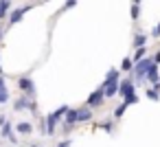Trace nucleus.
Wrapping results in <instances>:
<instances>
[{
    "label": "nucleus",
    "instance_id": "nucleus-25",
    "mask_svg": "<svg viewBox=\"0 0 160 147\" xmlns=\"http://www.w3.org/2000/svg\"><path fill=\"white\" fill-rule=\"evenodd\" d=\"M2 88H5V79H2V77H0V90H2Z\"/></svg>",
    "mask_w": 160,
    "mask_h": 147
},
{
    "label": "nucleus",
    "instance_id": "nucleus-20",
    "mask_svg": "<svg viewBox=\"0 0 160 147\" xmlns=\"http://www.w3.org/2000/svg\"><path fill=\"white\" fill-rule=\"evenodd\" d=\"M142 57H145V46H142V48H136V57H134V59H138V62H140Z\"/></svg>",
    "mask_w": 160,
    "mask_h": 147
},
{
    "label": "nucleus",
    "instance_id": "nucleus-9",
    "mask_svg": "<svg viewBox=\"0 0 160 147\" xmlns=\"http://www.w3.org/2000/svg\"><path fill=\"white\" fill-rule=\"evenodd\" d=\"M0 134H2V136H5V138H9V140H11V143H16V136H13V132H11V125H9V123H7V121H5V123H2V132H0Z\"/></svg>",
    "mask_w": 160,
    "mask_h": 147
},
{
    "label": "nucleus",
    "instance_id": "nucleus-26",
    "mask_svg": "<svg viewBox=\"0 0 160 147\" xmlns=\"http://www.w3.org/2000/svg\"><path fill=\"white\" fill-rule=\"evenodd\" d=\"M138 3H140V0H134V5H138Z\"/></svg>",
    "mask_w": 160,
    "mask_h": 147
},
{
    "label": "nucleus",
    "instance_id": "nucleus-24",
    "mask_svg": "<svg viewBox=\"0 0 160 147\" xmlns=\"http://www.w3.org/2000/svg\"><path fill=\"white\" fill-rule=\"evenodd\" d=\"M153 64H156V66H158V64H160V53H158V55H156V57H153Z\"/></svg>",
    "mask_w": 160,
    "mask_h": 147
},
{
    "label": "nucleus",
    "instance_id": "nucleus-19",
    "mask_svg": "<svg viewBox=\"0 0 160 147\" xmlns=\"http://www.w3.org/2000/svg\"><path fill=\"white\" fill-rule=\"evenodd\" d=\"M138 16H140V7H138V5H134V7H132V18L136 20Z\"/></svg>",
    "mask_w": 160,
    "mask_h": 147
},
{
    "label": "nucleus",
    "instance_id": "nucleus-16",
    "mask_svg": "<svg viewBox=\"0 0 160 147\" xmlns=\"http://www.w3.org/2000/svg\"><path fill=\"white\" fill-rule=\"evenodd\" d=\"M112 79H118V70H114V68H112V70L108 73V77H105V81H112Z\"/></svg>",
    "mask_w": 160,
    "mask_h": 147
},
{
    "label": "nucleus",
    "instance_id": "nucleus-12",
    "mask_svg": "<svg viewBox=\"0 0 160 147\" xmlns=\"http://www.w3.org/2000/svg\"><path fill=\"white\" fill-rule=\"evenodd\" d=\"M145 42H147V38H145L142 33H138V35L134 38V46H136V48H142V46H145Z\"/></svg>",
    "mask_w": 160,
    "mask_h": 147
},
{
    "label": "nucleus",
    "instance_id": "nucleus-18",
    "mask_svg": "<svg viewBox=\"0 0 160 147\" xmlns=\"http://www.w3.org/2000/svg\"><path fill=\"white\" fill-rule=\"evenodd\" d=\"M147 97L151 99V101H158L160 97H158V90H147Z\"/></svg>",
    "mask_w": 160,
    "mask_h": 147
},
{
    "label": "nucleus",
    "instance_id": "nucleus-22",
    "mask_svg": "<svg viewBox=\"0 0 160 147\" xmlns=\"http://www.w3.org/2000/svg\"><path fill=\"white\" fill-rule=\"evenodd\" d=\"M153 38H160V22H158V27L153 29Z\"/></svg>",
    "mask_w": 160,
    "mask_h": 147
},
{
    "label": "nucleus",
    "instance_id": "nucleus-27",
    "mask_svg": "<svg viewBox=\"0 0 160 147\" xmlns=\"http://www.w3.org/2000/svg\"><path fill=\"white\" fill-rule=\"evenodd\" d=\"M0 73H2V66H0Z\"/></svg>",
    "mask_w": 160,
    "mask_h": 147
},
{
    "label": "nucleus",
    "instance_id": "nucleus-2",
    "mask_svg": "<svg viewBox=\"0 0 160 147\" xmlns=\"http://www.w3.org/2000/svg\"><path fill=\"white\" fill-rule=\"evenodd\" d=\"M153 64V59H140L136 66H134V75H136V81H145V73H147V68Z\"/></svg>",
    "mask_w": 160,
    "mask_h": 147
},
{
    "label": "nucleus",
    "instance_id": "nucleus-7",
    "mask_svg": "<svg viewBox=\"0 0 160 147\" xmlns=\"http://www.w3.org/2000/svg\"><path fill=\"white\" fill-rule=\"evenodd\" d=\"M118 90H121V94H123V97H127L129 92H134V81H129V79H125V81L121 84V88H118Z\"/></svg>",
    "mask_w": 160,
    "mask_h": 147
},
{
    "label": "nucleus",
    "instance_id": "nucleus-11",
    "mask_svg": "<svg viewBox=\"0 0 160 147\" xmlns=\"http://www.w3.org/2000/svg\"><path fill=\"white\" fill-rule=\"evenodd\" d=\"M9 7H11V0H0V20H2V18L7 16Z\"/></svg>",
    "mask_w": 160,
    "mask_h": 147
},
{
    "label": "nucleus",
    "instance_id": "nucleus-17",
    "mask_svg": "<svg viewBox=\"0 0 160 147\" xmlns=\"http://www.w3.org/2000/svg\"><path fill=\"white\" fill-rule=\"evenodd\" d=\"M7 101H9V92L2 88V90H0V103H7Z\"/></svg>",
    "mask_w": 160,
    "mask_h": 147
},
{
    "label": "nucleus",
    "instance_id": "nucleus-14",
    "mask_svg": "<svg viewBox=\"0 0 160 147\" xmlns=\"http://www.w3.org/2000/svg\"><path fill=\"white\" fill-rule=\"evenodd\" d=\"M121 68H123V70H132V68H134V59L125 57V59H123V64H121Z\"/></svg>",
    "mask_w": 160,
    "mask_h": 147
},
{
    "label": "nucleus",
    "instance_id": "nucleus-5",
    "mask_svg": "<svg viewBox=\"0 0 160 147\" xmlns=\"http://www.w3.org/2000/svg\"><path fill=\"white\" fill-rule=\"evenodd\" d=\"M145 77H147V81H149V84H153V86H156V90L160 88V81H158V70H156V64H151V66L147 68Z\"/></svg>",
    "mask_w": 160,
    "mask_h": 147
},
{
    "label": "nucleus",
    "instance_id": "nucleus-6",
    "mask_svg": "<svg viewBox=\"0 0 160 147\" xmlns=\"http://www.w3.org/2000/svg\"><path fill=\"white\" fill-rule=\"evenodd\" d=\"M18 86H20V90H24L27 94H33V92H35V88H33V81H31L29 77H22V79L18 81Z\"/></svg>",
    "mask_w": 160,
    "mask_h": 147
},
{
    "label": "nucleus",
    "instance_id": "nucleus-4",
    "mask_svg": "<svg viewBox=\"0 0 160 147\" xmlns=\"http://www.w3.org/2000/svg\"><path fill=\"white\" fill-rule=\"evenodd\" d=\"M29 9H31V5H24V7H18L16 11H11V16H9V24H16V22H20V20H22V16H24Z\"/></svg>",
    "mask_w": 160,
    "mask_h": 147
},
{
    "label": "nucleus",
    "instance_id": "nucleus-3",
    "mask_svg": "<svg viewBox=\"0 0 160 147\" xmlns=\"http://www.w3.org/2000/svg\"><path fill=\"white\" fill-rule=\"evenodd\" d=\"M103 99H105V94H103V88H99V90H94V92L88 97V105H90V108H99V105L103 103Z\"/></svg>",
    "mask_w": 160,
    "mask_h": 147
},
{
    "label": "nucleus",
    "instance_id": "nucleus-1",
    "mask_svg": "<svg viewBox=\"0 0 160 147\" xmlns=\"http://www.w3.org/2000/svg\"><path fill=\"white\" fill-rule=\"evenodd\" d=\"M90 116H92V112L88 110V108H83V110H68V123H77V121H90Z\"/></svg>",
    "mask_w": 160,
    "mask_h": 147
},
{
    "label": "nucleus",
    "instance_id": "nucleus-23",
    "mask_svg": "<svg viewBox=\"0 0 160 147\" xmlns=\"http://www.w3.org/2000/svg\"><path fill=\"white\" fill-rule=\"evenodd\" d=\"M57 147H70V140H64V143H59Z\"/></svg>",
    "mask_w": 160,
    "mask_h": 147
},
{
    "label": "nucleus",
    "instance_id": "nucleus-15",
    "mask_svg": "<svg viewBox=\"0 0 160 147\" xmlns=\"http://www.w3.org/2000/svg\"><path fill=\"white\" fill-rule=\"evenodd\" d=\"M138 101V97H136V92H129L127 97H125V105H129V103H136Z\"/></svg>",
    "mask_w": 160,
    "mask_h": 147
},
{
    "label": "nucleus",
    "instance_id": "nucleus-21",
    "mask_svg": "<svg viewBox=\"0 0 160 147\" xmlns=\"http://www.w3.org/2000/svg\"><path fill=\"white\" fill-rule=\"evenodd\" d=\"M123 112H125V103H123V105H118V108L114 110V116L118 119V116H123Z\"/></svg>",
    "mask_w": 160,
    "mask_h": 147
},
{
    "label": "nucleus",
    "instance_id": "nucleus-8",
    "mask_svg": "<svg viewBox=\"0 0 160 147\" xmlns=\"http://www.w3.org/2000/svg\"><path fill=\"white\" fill-rule=\"evenodd\" d=\"M55 123H57V116L55 114H48V119H46V134L48 136L55 134Z\"/></svg>",
    "mask_w": 160,
    "mask_h": 147
},
{
    "label": "nucleus",
    "instance_id": "nucleus-13",
    "mask_svg": "<svg viewBox=\"0 0 160 147\" xmlns=\"http://www.w3.org/2000/svg\"><path fill=\"white\" fill-rule=\"evenodd\" d=\"M22 108H33V103H31V101H27V99L16 101V110H22Z\"/></svg>",
    "mask_w": 160,
    "mask_h": 147
},
{
    "label": "nucleus",
    "instance_id": "nucleus-10",
    "mask_svg": "<svg viewBox=\"0 0 160 147\" xmlns=\"http://www.w3.org/2000/svg\"><path fill=\"white\" fill-rule=\"evenodd\" d=\"M16 129H18V132H20L22 136H29V134L33 132V125H31V123H24V121H22V123H18V127H16Z\"/></svg>",
    "mask_w": 160,
    "mask_h": 147
}]
</instances>
